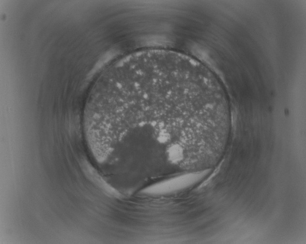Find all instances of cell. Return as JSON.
<instances>
[{
    "instance_id": "cell-1",
    "label": "cell",
    "mask_w": 306,
    "mask_h": 244,
    "mask_svg": "<svg viewBox=\"0 0 306 244\" xmlns=\"http://www.w3.org/2000/svg\"><path fill=\"white\" fill-rule=\"evenodd\" d=\"M100 126L114 141L147 133L167 151L182 139L201 135L210 120L196 79L160 64L139 66L112 77L96 97Z\"/></svg>"
}]
</instances>
